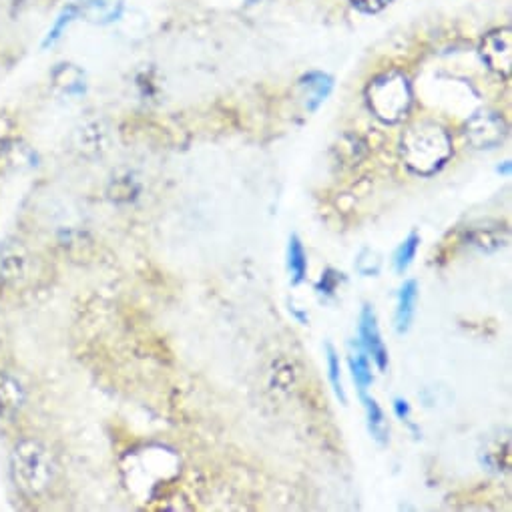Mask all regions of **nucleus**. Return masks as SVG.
I'll use <instances>...</instances> for the list:
<instances>
[{
  "label": "nucleus",
  "instance_id": "nucleus-16",
  "mask_svg": "<svg viewBox=\"0 0 512 512\" xmlns=\"http://www.w3.org/2000/svg\"><path fill=\"white\" fill-rule=\"evenodd\" d=\"M356 268L362 276H378L380 274V268H382V260L378 258V253L372 251V249H364L360 255H358V262H356Z\"/></svg>",
  "mask_w": 512,
  "mask_h": 512
},
{
  "label": "nucleus",
  "instance_id": "nucleus-8",
  "mask_svg": "<svg viewBox=\"0 0 512 512\" xmlns=\"http://www.w3.org/2000/svg\"><path fill=\"white\" fill-rule=\"evenodd\" d=\"M27 402V392L19 378L0 372V418H13Z\"/></svg>",
  "mask_w": 512,
  "mask_h": 512
},
{
  "label": "nucleus",
  "instance_id": "nucleus-4",
  "mask_svg": "<svg viewBox=\"0 0 512 512\" xmlns=\"http://www.w3.org/2000/svg\"><path fill=\"white\" fill-rule=\"evenodd\" d=\"M478 51L482 61L492 73L508 79L512 71V31L510 29H496L488 33L480 41Z\"/></svg>",
  "mask_w": 512,
  "mask_h": 512
},
{
  "label": "nucleus",
  "instance_id": "nucleus-9",
  "mask_svg": "<svg viewBox=\"0 0 512 512\" xmlns=\"http://www.w3.org/2000/svg\"><path fill=\"white\" fill-rule=\"evenodd\" d=\"M418 302V284L416 280H406L398 294V308H396V330L398 334H406L412 326Z\"/></svg>",
  "mask_w": 512,
  "mask_h": 512
},
{
  "label": "nucleus",
  "instance_id": "nucleus-21",
  "mask_svg": "<svg viewBox=\"0 0 512 512\" xmlns=\"http://www.w3.org/2000/svg\"><path fill=\"white\" fill-rule=\"evenodd\" d=\"M498 173H506V175H508V173H510V163H508V161H506V163H504V167H502V169H500V167H498Z\"/></svg>",
  "mask_w": 512,
  "mask_h": 512
},
{
  "label": "nucleus",
  "instance_id": "nucleus-22",
  "mask_svg": "<svg viewBox=\"0 0 512 512\" xmlns=\"http://www.w3.org/2000/svg\"><path fill=\"white\" fill-rule=\"evenodd\" d=\"M87 3L89 5H97V3H101V0H87Z\"/></svg>",
  "mask_w": 512,
  "mask_h": 512
},
{
  "label": "nucleus",
  "instance_id": "nucleus-20",
  "mask_svg": "<svg viewBox=\"0 0 512 512\" xmlns=\"http://www.w3.org/2000/svg\"><path fill=\"white\" fill-rule=\"evenodd\" d=\"M394 412H396V416L404 422V420H408V416H410V404H408L404 398H396V400H394Z\"/></svg>",
  "mask_w": 512,
  "mask_h": 512
},
{
  "label": "nucleus",
  "instance_id": "nucleus-7",
  "mask_svg": "<svg viewBox=\"0 0 512 512\" xmlns=\"http://www.w3.org/2000/svg\"><path fill=\"white\" fill-rule=\"evenodd\" d=\"M29 278V255L19 243H9L0 253V282L9 288H19Z\"/></svg>",
  "mask_w": 512,
  "mask_h": 512
},
{
  "label": "nucleus",
  "instance_id": "nucleus-2",
  "mask_svg": "<svg viewBox=\"0 0 512 512\" xmlns=\"http://www.w3.org/2000/svg\"><path fill=\"white\" fill-rule=\"evenodd\" d=\"M9 466L13 484L29 498L47 492L55 478L53 456L37 438H21L13 446Z\"/></svg>",
  "mask_w": 512,
  "mask_h": 512
},
{
  "label": "nucleus",
  "instance_id": "nucleus-15",
  "mask_svg": "<svg viewBox=\"0 0 512 512\" xmlns=\"http://www.w3.org/2000/svg\"><path fill=\"white\" fill-rule=\"evenodd\" d=\"M326 352H328V370H330V382H332V388L336 392V396L340 398L342 404L348 402L346 398V392H344V386H342V366H340V356L336 354V350L328 344L326 346Z\"/></svg>",
  "mask_w": 512,
  "mask_h": 512
},
{
  "label": "nucleus",
  "instance_id": "nucleus-6",
  "mask_svg": "<svg viewBox=\"0 0 512 512\" xmlns=\"http://www.w3.org/2000/svg\"><path fill=\"white\" fill-rule=\"evenodd\" d=\"M360 348L368 354V358L376 362L382 372L388 368V350L382 342L378 320L370 306H364L360 316Z\"/></svg>",
  "mask_w": 512,
  "mask_h": 512
},
{
  "label": "nucleus",
  "instance_id": "nucleus-3",
  "mask_svg": "<svg viewBox=\"0 0 512 512\" xmlns=\"http://www.w3.org/2000/svg\"><path fill=\"white\" fill-rule=\"evenodd\" d=\"M366 101L376 119L388 125L402 123L412 107V87L398 71L376 77L366 89Z\"/></svg>",
  "mask_w": 512,
  "mask_h": 512
},
{
  "label": "nucleus",
  "instance_id": "nucleus-12",
  "mask_svg": "<svg viewBox=\"0 0 512 512\" xmlns=\"http://www.w3.org/2000/svg\"><path fill=\"white\" fill-rule=\"evenodd\" d=\"M350 372H352V378H354V382H356V386H358V392H360L362 396H366L368 388H370L372 382H374V376H372L370 358H368V354H366L362 348H358L356 354L350 356Z\"/></svg>",
  "mask_w": 512,
  "mask_h": 512
},
{
  "label": "nucleus",
  "instance_id": "nucleus-10",
  "mask_svg": "<svg viewBox=\"0 0 512 512\" xmlns=\"http://www.w3.org/2000/svg\"><path fill=\"white\" fill-rule=\"evenodd\" d=\"M288 268L292 274V284H302L308 274V255L304 249V243L300 241L298 235L290 237V247H288Z\"/></svg>",
  "mask_w": 512,
  "mask_h": 512
},
{
  "label": "nucleus",
  "instance_id": "nucleus-13",
  "mask_svg": "<svg viewBox=\"0 0 512 512\" xmlns=\"http://www.w3.org/2000/svg\"><path fill=\"white\" fill-rule=\"evenodd\" d=\"M364 398V406H366V416H368V430L372 434V438L380 444L388 442V424H386V416L382 412V408L378 406V402L374 398L362 396Z\"/></svg>",
  "mask_w": 512,
  "mask_h": 512
},
{
  "label": "nucleus",
  "instance_id": "nucleus-14",
  "mask_svg": "<svg viewBox=\"0 0 512 512\" xmlns=\"http://www.w3.org/2000/svg\"><path fill=\"white\" fill-rule=\"evenodd\" d=\"M418 247H420V235H418L416 231H412V233L400 243V247H398L396 253H394V268H396L398 274H404V272L410 268V264L414 262L416 253H418Z\"/></svg>",
  "mask_w": 512,
  "mask_h": 512
},
{
  "label": "nucleus",
  "instance_id": "nucleus-1",
  "mask_svg": "<svg viewBox=\"0 0 512 512\" xmlns=\"http://www.w3.org/2000/svg\"><path fill=\"white\" fill-rule=\"evenodd\" d=\"M400 155L412 173L430 177L450 161L452 139L448 131L438 123H414L404 131L400 139Z\"/></svg>",
  "mask_w": 512,
  "mask_h": 512
},
{
  "label": "nucleus",
  "instance_id": "nucleus-11",
  "mask_svg": "<svg viewBox=\"0 0 512 512\" xmlns=\"http://www.w3.org/2000/svg\"><path fill=\"white\" fill-rule=\"evenodd\" d=\"M302 85L312 93L310 99H308V109L316 111L326 101V97L330 95V91L334 87V81H332V77H328L324 73H310L308 77L302 79Z\"/></svg>",
  "mask_w": 512,
  "mask_h": 512
},
{
  "label": "nucleus",
  "instance_id": "nucleus-5",
  "mask_svg": "<svg viewBox=\"0 0 512 512\" xmlns=\"http://www.w3.org/2000/svg\"><path fill=\"white\" fill-rule=\"evenodd\" d=\"M464 133L474 149H494L504 141L506 125L500 115L492 111H480L468 119Z\"/></svg>",
  "mask_w": 512,
  "mask_h": 512
},
{
  "label": "nucleus",
  "instance_id": "nucleus-19",
  "mask_svg": "<svg viewBox=\"0 0 512 512\" xmlns=\"http://www.w3.org/2000/svg\"><path fill=\"white\" fill-rule=\"evenodd\" d=\"M332 274L334 272H328L324 278H322V282H320V286H318V292H322V294H334L336 292V284H338V278H334L332 280Z\"/></svg>",
  "mask_w": 512,
  "mask_h": 512
},
{
  "label": "nucleus",
  "instance_id": "nucleus-18",
  "mask_svg": "<svg viewBox=\"0 0 512 512\" xmlns=\"http://www.w3.org/2000/svg\"><path fill=\"white\" fill-rule=\"evenodd\" d=\"M73 15H75V9H69V11H65V13L61 15V19H59V23H57V27H55V31L51 33V37H49V41H47V43H53L55 39H59V37H61L59 33L65 29V25H69V23H71V17H73Z\"/></svg>",
  "mask_w": 512,
  "mask_h": 512
},
{
  "label": "nucleus",
  "instance_id": "nucleus-17",
  "mask_svg": "<svg viewBox=\"0 0 512 512\" xmlns=\"http://www.w3.org/2000/svg\"><path fill=\"white\" fill-rule=\"evenodd\" d=\"M350 3L358 9V11H362V13H366V15H376V13H380V11H384L392 0H350Z\"/></svg>",
  "mask_w": 512,
  "mask_h": 512
}]
</instances>
